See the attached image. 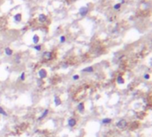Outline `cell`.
I'll use <instances>...</instances> for the list:
<instances>
[{"mask_svg": "<svg viewBox=\"0 0 152 137\" xmlns=\"http://www.w3.org/2000/svg\"><path fill=\"white\" fill-rule=\"evenodd\" d=\"M69 125H70V127H74L76 125V120L74 119H70L69 120Z\"/></svg>", "mask_w": 152, "mask_h": 137, "instance_id": "6", "label": "cell"}, {"mask_svg": "<svg viewBox=\"0 0 152 137\" xmlns=\"http://www.w3.org/2000/svg\"><path fill=\"white\" fill-rule=\"evenodd\" d=\"M43 57H44V59H45V60H51V58H52V53H50V52H45V53H44V55H43Z\"/></svg>", "mask_w": 152, "mask_h": 137, "instance_id": "4", "label": "cell"}, {"mask_svg": "<svg viewBox=\"0 0 152 137\" xmlns=\"http://www.w3.org/2000/svg\"><path fill=\"white\" fill-rule=\"evenodd\" d=\"M120 4H116V5H115V6H114V9H115V10H117V9H119V8H120Z\"/></svg>", "mask_w": 152, "mask_h": 137, "instance_id": "16", "label": "cell"}, {"mask_svg": "<svg viewBox=\"0 0 152 137\" xmlns=\"http://www.w3.org/2000/svg\"><path fill=\"white\" fill-rule=\"evenodd\" d=\"M0 114H3V115H5V116L7 115V114H6V113H5V111L3 110L2 108H0Z\"/></svg>", "mask_w": 152, "mask_h": 137, "instance_id": "17", "label": "cell"}, {"mask_svg": "<svg viewBox=\"0 0 152 137\" xmlns=\"http://www.w3.org/2000/svg\"><path fill=\"white\" fill-rule=\"evenodd\" d=\"M83 71H84V72H92V71H93V68L89 67V68H87V69L83 70Z\"/></svg>", "mask_w": 152, "mask_h": 137, "instance_id": "10", "label": "cell"}, {"mask_svg": "<svg viewBox=\"0 0 152 137\" xmlns=\"http://www.w3.org/2000/svg\"><path fill=\"white\" fill-rule=\"evenodd\" d=\"M35 49L37 50V51H40V49H41V46H35Z\"/></svg>", "mask_w": 152, "mask_h": 137, "instance_id": "18", "label": "cell"}, {"mask_svg": "<svg viewBox=\"0 0 152 137\" xmlns=\"http://www.w3.org/2000/svg\"><path fill=\"white\" fill-rule=\"evenodd\" d=\"M12 53L13 52H12V50H11L10 48H8V47L7 48H5V54H6L7 55H12Z\"/></svg>", "mask_w": 152, "mask_h": 137, "instance_id": "9", "label": "cell"}, {"mask_svg": "<svg viewBox=\"0 0 152 137\" xmlns=\"http://www.w3.org/2000/svg\"><path fill=\"white\" fill-rule=\"evenodd\" d=\"M117 82H118L119 84H123V83H124V80H123V78H122L121 77H118V78H117Z\"/></svg>", "mask_w": 152, "mask_h": 137, "instance_id": "15", "label": "cell"}, {"mask_svg": "<svg viewBox=\"0 0 152 137\" xmlns=\"http://www.w3.org/2000/svg\"><path fill=\"white\" fill-rule=\"evenodd\" d=\"M21 20V13H18L14 16V21H20Z\"/></svg>", "mask_w": 152, "mask_h": 137, "instance_id": "7", "label": "cell"}, {"mask_svg": "<svg viewBox=\"0 0 152 137\" xmlns=\"http://www.w3.org/2000/svg\"><path fill=\"white\" fill-rule=\"evenodd\" d=\"M73 79H78V76H74V77H73Z\"/></svg>", "mask_w": 152, "mask_h": 137, "instance_id": "22", "label": "cell"}, {"mask_svg": "<svg viewBox=\"0 0 152 137\" xmlns=\"http://www.w3.org/2000/svg\"><path fill=\"white\" fill-rule=\"evenodd\" d=\"M38 75L41 78H45L46 77V71L45 70H40L38 71Z\"/></svg>", "mask_w": 152, "mask_h": 137, "instance_id": "3", "label": "cell"}, {"mask_svg": "<svg viewBox=\"0 0 152 137\" xmlns=\"http://www.w3.org/2000/svg\"><path fill=\"white\" fill-rule=\"evenodd\" d=\"M84 103H79V105H78V107H77V109H78V110L79 111H83L84 110Z\"/></svg>", "mask_w": 152, "mask_h": 137, "instance_id": "8", "label": "cell"}, {"mask_svg": "<svg viewBox=\"0 0 152 137\" xmlns=\"http://www.w3.org/2000/svg\"><path fill=\"white\" fill-rule=\"evenodd\" d=\"M88 12V8L87 7H82V8H80V11H79V13L82 16H85L86 13H87Z\"/></svg>", "mask_w": 152, "mask_h": 137, "instance_id": "2", "label": "cell"}, {"mask_svg": "<svg viewBox=\"0 0 152 137\" xmlns=\"http://www.w3.org/2000/svg\"><path fill=\"white\" fill-rule=\"evenodd\" d=\"M65 41V37H61V42H64Z\"/></svg>", "mask_w": 152, "mask_h": 137, "instance_id": "20", "label": "cell"}, {"mask_svg": "<svg viewBox=\"0 0 152 137\" xmlns=\"http://www.w3.org/2000/svg\"><path fill=\"white\" fill-rule=\"evenodd\" d=\"M24 75H25L24 73H22V74H21V80H24Z\"/></svg>", "mask_w": 152, "mask_h": 137, "instance_id": "19", "label": "cell"}, {"mask_svg": "<svg viewBox=\"0 0 152 137\" xmlns=\"http://www.w3.org/2000/svg\"><path fill=\"white\" fill-rule=\"evenodd\" d=\"M150 78V77H149V75H148V74H145L144 75V78H146V79H148V78Z\"/></svg>", "mask_w": 152, "mask_h": 137, "instance_id": "21", "label": "cell"}, {"mask_svg": "<svg viewBox=\"0 0 152 137\" xmlns=\"http://www.w3.org/2000/svg\"><path fill=\"white\" fill-rule=\"evenodd\" d=\"M110 122H111L110 119H105L102 120V123H104V124H108V123H110Z\"/></svg>", "mask_w": 152, "mask_h": 137, "instance_id": "13", "label": "cell"}, {"mask_svg": "<svg viewBox=\"0 0 152 137\" xmlns=\"http://www.w3.org/2000/svg\"><path fill=\"white\" fill-rule=\"evenodd\" d=\"M126 121L125 120V119H121V120H119L117 123H116V127L120 128V129H124L125 127H126Z\"/></svg>", "mask_w": 152, "mask_h": 137, "instance_id": "1", "label": "cell"}, {"mask_svg": "<svg viewBox=\"0 0 152 137\" xmlns=\"http://www.w3.org/2000/svg\"><path fill=\"white\" fill-rule=\"evenodd\" d=\"M38 40H39L38 37L36 36V35H35V36L33 37V42H34V43H35V44H36V43L38 42Z\"/></svg>", "mask_w": 152, "mask_h": 137, "instance_id": "11", "label": "cell"}, {"mask_svg": "<svg viewBox=\"0 0 152 137\" xmlns=\"http://www.w3.org/2000/svg\"><path fill=\"white\" fill-rule=\"evenodd\" d=\"M54 100H55V103H56V105H59L60 103H61V101H60L59 100V98H58V97H55V98H54Z\"/></svg>", "mask_w": 152, "mask_h": 137, "instance_id": "14", "label": "cell"}, {"mask_svg": "<svg viewBox=\"0 0 152 137\" xmlns=\"http://www.w3.org/2000/svg\"><path fill=\"white\" fill-rule=\"evenodd\" d=\"M38 20H39V21H41V22H45V21H46V16L45 15V14H40L38 17Z\"/></svg>", "mask_w": 152, "mask_h": 137, "instance_id": "5", "label": "cell"}, {"mask_svg": "<svg viewBox=\"0 0 152 137\" xmlns=\"http://www.w3.org/2000/svg\"><path fill=\"white\" fill-rule=\"evenodd\" d=\"M47 113H48V110H45V112H44V113L42 114V116L40 117V118H39V119H44V118H45V116H46V115H47Z\"/></svg>", "mask_w": 152, "mask_h": 137, "instance_id": "12", "label": "cell"}]
</instances>
